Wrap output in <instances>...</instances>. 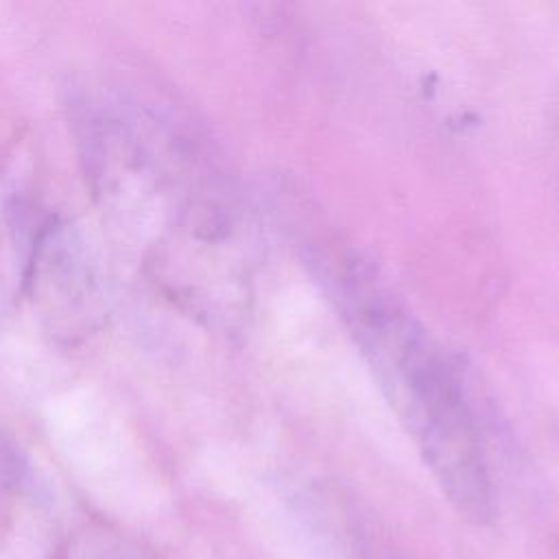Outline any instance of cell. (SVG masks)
<instances>
[{
    "label": "cell",
    "instance_id": "cell-1",
    "mask_svg": "<svg viewBox=\"0 0 559 559\" xmlns=\"http://www.w3.org/2000/svg\"><path fill=\"white\" fill-rule=\"evenodd\" d=\"M360 352L450 504L472 524L493 518V487L469 400L432 336L358 260L332 275Z\"/></svg>",
    "mask_w": 559,
    "mask_h": 559
}]
</instances>
